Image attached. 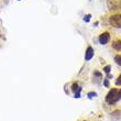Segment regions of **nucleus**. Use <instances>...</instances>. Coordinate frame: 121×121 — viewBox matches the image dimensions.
<instances>
[{
  "label": "nucleus",
  "mask_w": 121,
  "mask_h": 121,
  "mask_svg": "<svg viewBox=\"0 0 121 121\" xmlns=\"http://www.w3.org/2000/svg\"><path fill=\"white\" fill-rule=\"evenodd\" d=\"M120 98H121V89L120 90L111 89L110 91H109V94L107 95V97H106V101L109 103H113L116 101H118Z\"/></svg>",
  "instance_id": "1"
},
{
  "label": "nucleus",
  "mask_w": 121,
  "mask_h": 121,
  "mask_svg": "<svg viewBox=\"0 0 121 121\" xmlns=\"http://www.w3.org/2000/svg\"><path fill=\"white\" fill-rule=\"evenodd\" d=\"M110 23L116 28H121V14L112 15L110 18Z\"/></svg>",
  "instance_id": "2"
},
{
  "label": "nucleus",
  "mask_w": 121,
  "mask_h": 121,
  "mask_svg": "<svg viewBox=\"0 0 121 121\" xmlns=\"http://www.w3.org/2000/svg\"><path fill=\"white\" fill-rule=\"evenodd\" d=\"M109 39H110V35H109V33H108V32H105V33H102V34L99 36V42L101 43V44H107L108 41H109Z\"/></svg>",
  "instance_id": "3"
},
{
  "label": "nucleus",
  "mask_w": 121,
  "mask_h": 121,
  "mask_svg": "<svg viewBox=\"0 0 121 121\" xmlns=\"http://www.w3.org/2000/svg\"><path fill=\"white\" fill-rule=\"evenodd\" d=\"M94 56V50L91 46H88L87 47V51H86V54H85V60H90Z\"/></svg>",
  "instance_id": "4"
},
{
  "label": "nucleus",
  "mask_w": 121,
  "mask_h": 121,
  "mask_svg": "<svg viewBox=\"0 0 121 121\" xmlns=\"http://www.w3.org/2000/svg\"><path fill=\"white\" fill-rule=\"evenodd\" d=\"M112 46H113V49H116V50L120 51L121 50V41H116V42L112 43Z\"/></svg>",
  "instance_id": "5"
},
{
  "label": "nucleus",
  "mask_w": 121,
  "mask_h": 121,
  "mask_svg": "<svg viewBox=\"0 0 121 121\" xmlns=\"http://www.w3.org/2000/svg\"><path fill=\"white\" fill-rule=\"evenodd\" d=\"M114 60H116V63L119 65H121V55H118V56L114 57Z\"/></svg>",
  "instance_id": "6"
},
{
  "label": "nucleus",
  "mask_w": 121,
  "mask_h": 121,
  "mask_svg": "<svg viewBox=\"0 0 121 121\" xmlns=\"http://www.w3.org/2000/svg\"><path fill=\"white\" fill-rule=\"evenodd\" d=\"M103 71L106 72V73H109L110 72V66H106V67L103 68Z\"/></svg>",
  "instance_id": "7"
},
{
  "label": "nucleus",
  "mask_w": 121,
  "mask_h": 121,
  "mask_svg": "<svg viewBox=\"0 0 121 121\" xmlns=\"http://www.w3.org/2000/svg\"><path fill=\"white\" fill-rule=\"evenodd\" d=\"M116 83H117V85H121V75L118 77V79H117V82Z\"/></svg>",
  "instance_id": "8"
},
{
  "label": "nucleus",
  "mask_w": 121,
  "mask_h": 121,
  "mask_svg": "<svg viewBox=\"0 0 121 121\" xmlns=\"http://www.w3.org/2000/svg\"><path fill=\"white\" fill-rule=\"evenodd\" d=\"M88 96H89V98H93V97L96 96V94H95V93H89Z\"/></svg>",
  "instance_id": "9"
},
{
  "label": "nucleus",
  "mask_w": 121,
  "mask_h": 121,
  "mask_svg": "<svg viewBox=\"0 0 121 121\" xmlns=\"http://www.w3.org/2000/svg\"><path fill=\"white\" fill-rule=\"evenodd\" d=\"M89 19H90V15H86V18L84 19V20H85L86 22H88V21H89Z\"/></svg>",
  "instance_id": "10"
}]
</instances>
